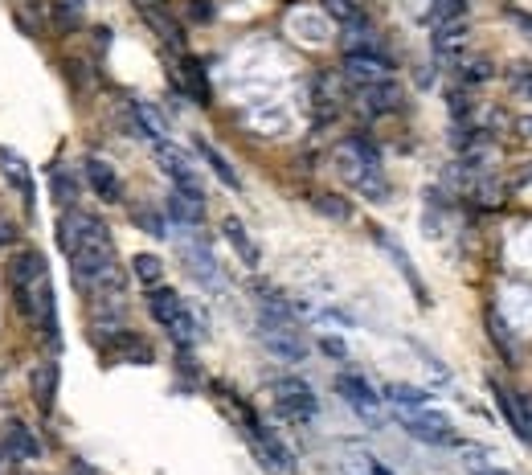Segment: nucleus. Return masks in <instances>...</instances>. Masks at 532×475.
<instances>
[{"label":"nucleus","instance_id":"nucleus-2","mask_svg":"<svg viewBox=\"0 0 532 475\" xmlns=\"http://www.w3.org/2000/svg\"><path fill=\"white\" fill-rule=\"evenodd\" d=\"M9 291H13V304L17 312L37 328V332H46L54 340V283H50V267H46V258H41V250L25 246L13 254V263H9Z\"/></svg>","mask_w":532,"mask_h":475},{"label":"nucleus","instance_id":"nucleus-25","mask_svg":"<svg viewBox=\"0 0 532 475\" xmlns=\"http://www.w3.org/2000/svg\"><path fill=\"white\" fill-rule=\"evenodd\" d=\"M393 410H414V406H430V394L426 390H414V385H385L381 394Z\"/></svg>","mask_w":532,"mask_h":475},{"label":"nucleus","instance_id":"nucleus-12","mask_svg":"<svg viewBox=\"0 0 532 475\" xmlns=\"http://www.w3.org/2000/svg\"><path fill=\"white\" fill-rule=\"evenodd\" d=\"M107 353L115 361H127V365H148L152 361V344L136 332H127V328H115L111 340H107Z\"/></svg>","mask_w":532,"mask_h":475},{"label":"nucleus","instance_id":"nucleus-39","mask_svg":"<svg viewBox=\"0 0 532 475\" xmlns=\"http://www.w3.org/2000/svg\"><path fill=\"white\" fill-rule=\"evenodd\" d=\"M9 242H13V226L0 222V246H9Z\"/></svg>","mask_w":532,"mask_h":475},{"label":"nucleus","instance_id":"nucleus-34","mask_svg":"<svg viewBox=\"0 0 532 475\" xmlns=\"http://www.w3.org/2000/svg\"><path fill=\"white\" fill-rule=\"evenodd\" d=\"M459 74H463L467 82H487V78H492V62H487V58L463 62V66H459Z\"/></svg>","mask_w":532,"mask_h":475},{"label":"nucleus","instance_id":"nucleus-1","mask_svg":"<svg viewBox=\"0 0 532 475\" xmlns=\"http://www.w3.org/2000/svg\"><path fill=\"white\" fill-rule=\"evenodd\" d=\"M62 246L70 254V271L74 283L95 299V304H111L123 295V267L111 242V230L103 218L86 209H66L62 213Z\"/></svg>","mask_w":532,"mask_h":475},{"label":"nucleus","instance_id":"nucleus-14","mask_svg":"<svg viewBox=\"0 0 532 475\" xmlns=\"http://www.w3.org/2000/svg\"><path fill=\"white\" fill-rule=\"evenodd\" d=\"M86 181H91V189L103 197V201H123V181H119V172L107 164V160H99V156H91L86 160Z\"/></svg>","mask_w":532,"mask_h":475},{"label":"nucleus","instance_id":"nucleus-29","mask_svg":"<svg viewBox=\"0 0 532 475\" xmlns=\"http://www.w3.org/2000/svg\"><path fill=\"white\" fill-rule=\"evenodd\" d=\"M312 205H316L320 213H328V218H336V222H348V218H352V205H348L344 197H336V193H316Z\"/></svg>","mask_w":532,"mask_h":475},{"label":"nucleus","instance_id":"nucleus-8","mask_svg":"<svg viewBox=\"0 0 532 475\" xmlns=\"http://www.w3.org/2000/svg\"><path fill=\"white\" fill-rule=\"evenodd\" d=\"M344 78L365 91V86H377V82H389L393 78V62L385 54H344Z\"/></svg>","mask_w":532,"mask_h":475},{"label":"nucleus","instance_id":"nucleus-33","mask_svg":"<svg viewBox=\"0 0 532 475\" xmlns=\"http://www.w3.org/2000/svg\"><path fill=\"white\" fill-rule=\"evenodd\" d=\"M316 95H320V103H324V107H320V119H332V115L340 111V99L332 95V78H328V74L316 82Z\"/></svg>","mask_w":532,"mask_h":475},{"label":"nucleus","instance_id":"nucleus-11","mask_svg":"<svg viewBox=\"0 0 532 475\" xmlns=\"http://www.w3.org/2000/svg\"><path fill=\"white\" fill-rule=\"evenodd\" d=\"M156 160H160V168L172 177V185H181V189H201L197 172H193V164H189V156H185L181 148H172L168 140H160V144H156Z\"/></svg>","mask_w":532,"mask_h":475},{"label":"nucleus","instance_id":"nucleus-35","mask_svg":"<svg viewBox=\"0 0 532 475\" xmlns=\"http://www.w3.org/2000/svg\"><path fill=\"white\" fill-rule=\"evenodd\" d=\"M136 222H140L148 234L164 238V218H160V213H152V209H136Z\"/></svg>","mask_w":532,"mask_h":475},{"label":"nucleus","instance_id":"nucleus-31","mask_svg":"<svg viewBox=\"0 0 532 475\" xmlns=\"http://www.w3.org/2000/svg\"><path fill=\"white\" fill-rule=\"evenodd\" d=\"M54 21H58V29H78V21H82V0H54Z\"/></svg>","mask_w":532,"mask_h":475},{"label":"nucleus","instance_id":"nucleus-30","mask_svg":"<svg viewBox=\"0 0 532 475\" xmlns=\"http://www.w3.org/2000/svg\"><path fill=\"white\" fill-rule=\"evenodd\" d=\"M0 160H5V172H9V177L17 181L21 197H25V201H33V181H29V172H25L21 156H13V152H0Z\"/></svg>","mask_w":532,"mask_h":475},{"label":"nucleus","instance_id":"nucleus-19","mask_svg":"<svg viewBox=\"0 0 532 475\" xmlns=\"http://www.w3.org/2000/svg\"><path fill=\"white\" fill-rule=\"evenodd\" d=\"M54 394H58V365L46 361V365H37V373H33V402L50 414L54 410Z\"/></svg>","mask_w":532,"mask_h":475},{"label":"nucleus","instance_id":"nucleus-13","mask_svg":"<svg viewBox=\"0 0 532 475\" xmlns=\"http://www.w3.org/2000/svg\"><path fill=\"white\" fill-rule=\"evenodd\" d=\"M168 209H172V218L181 222V226H201V222H205V193H201V189H181V185H172Z\"/></svg>","mask_w":532,"mask_h":475},{"label":"nucleus","instance_id":"nucleus-26","mask_svg":"<svg viewBox=\"0 0 532 475\" xmlns=\"http://www.w3.org/2000/svg\"><path fill=\"white\" fill-rule=\"evenodd\" d=\"M377 242H381V246H385V250H389L393 258H397V271H402V275L410 279V287L418 291V299H422V304H426V287H422V279L414 275V267H410V258H406V250H402V246H397V242H393L389 234H381V230H377Z\"/></svg>","mask_w":532,"mask_h":475},{"label":"nucleus","instance_id":"nucleus-21","mask_svg":"<svg viewBox=\"0 0 532 475\" xmlns=\"http://www.w3.org/2000/svg\"><path fill=\"white\" fill-rule=\"evenodd\" d=\"M131 115H136L140 136H148V140H156V144L168 136V123H164V115H160L152 103H131Z\"/></svg>","mask_w":532,"mask_h":475},{"label":"nucleus","instance_id":"nucleus-37","mask_svg":"<svg viewBox=\"0 0 532 475\" xmlns=\"http://www.w3.org/2000/svg\"><path fill=\"white\" fill-rule=\"evenodd\" d=\"M189 13H193L197 21H205V17H213V5H205V0H193V5H189Z\"/></svg>","mask_w":532,"mask_h":475},{"label":"nucleus","instance_id":"nucleus-6","mask_svg":"<svg viewBox=\"0 0 532 475\" xmlns=\"http://www.w3.org/2000/svg\"><path fill=\"white\" fill-rule=\"evenodd\" d=\"M258 340L266 344V353H275L279 361H307V340L299 336V328L291 324V316H271V312H262L258 320Z\"/></svg>","mask_w":532,"mask_h":475},{"label":"nucleus","instance_id":"nucleus-40","mask_svg":"<svg viewBox=\"0 0 532 475\" xmlns=\"http://www.w3.org/2000/svg\"><path fill=\"white\" fill-rule=\"evenodd\" d=\"M324 349H328L332 357H344V344H336V340H324Z\"/></svg>","mask_w":532,"mask_h":475},{"label":"nucleus","instance_id":"nucleus-24","mask_svg":"<svg viewBox=\"0 0 532 475\" xmlns=\"http://www.w3.org/2000/svg\"><path fill=\"white\" fill-rule=\"evenodd\" d=\"M467 46V25L463 21H455V25H438V33H434V50L442 54V58H459V50Z\"/></svg>","mask_w":532,"mask_h":475},{"label":"nucleus","instance_id":"nucleus-17","mask_svg":"<svg viewBox=\"0 0 532 475\" xmlns=\"http://www.w3.org/2000/svg\"><path fill=\"white\" fill-rule=\"evenodd\" d=\"M340 475H393L373 451H361V447H348L340 455Z\"/></svg>","mask_w":532,"mask_h":475},{"label":"nucleus","instance_id":"nucleus-20","mask_svg":"<svg viewBox=\"0 0 532 475\" xmlns=\"http://www.w3.org/2000/svg\"><path fill=\"white\" fill-rule=\"evenodd\" d=\"M221 230H226V238H230V246L238 250V258H242V263H246V267H258V263H262V254H258V246H254V238L246 234V226H242L238 218H226V222H221Z\"/></svg>","mask_w":532,"mask_h":475},{"label":"nucleus","instance_id":"nucleus-9","mask_svg":"<svg viewBox=\"0 0 532 475\" xmlns=\"http://www.w3.org/2000/svg\"><path fill=\"white\" fill-rule=\"evenodd\" d=\"M492 394H496V406H500L504 422L512 426V435L532 447V402L520 398V394H512V390H504L500 381H492Z\"/></svg>","mask_w":532,"mask_h":475},{"label":"nucleus","instance_id":"nucleus-22","mask_svg":"<svg viewBox=\"0 0 532 475\" xmlns=\"http://www.w3.org/2000/svg\"><path fill=\"white\" fill-rule=\"evenodd\" d=\"M197 152L205 156V164L213 168V177H217L221 185H226V189H242V181H238V172L230 168V160L221 156V152H217V148H213L209 140H197Z\"/></svg>","mask_w":532,"mask_h":475},{"label":"nucleus","instance_id":"nucleus-5","mask_svg":"<svg viewBox=\"0 0 532 475\" xmlns=\"http://www.w3.org/2000/svg\"><path fill=\"white\" fill-rule=\"evenodd\" d=\"M271 402H275L279 418L299 422V426L312 422V418L320 414V402H316L312 385H307L303 377H275V381H271Z\"/></svg>","mask_w":532,"mask_h":475},{"label":"nucleus","instance_id":"nucleus-38","mask_svg":"<svg viewBox=\"0 0 532 475\" xmlns=\"http://www.w3.org/2000/svg\"><path fill=\"white\" fill-rule=\"evenodd\" d=\"M508 17H512L516 25H524V29H528V37H532V17H528L524 9H508Z\"/></svg>","mask_w":532,"mask_h":475},{"label":"nucleus","instance_id":"nucleus-3","mask_svg":"<svg viewBox=\"0 0 532 475\" xmlns=\"http://www.w3.org/2000/svg\"><path fill=\"white\" fill-rule=\"evenodd\" d=\"M336 168H340V177L365 193L369 201H385L389 197V185H385V172H381V152L369 144V140H344L336 148Z\"/></svg>","mask_w":532,"mask_h":475},{"label":"nucleus","instance_id":"nucleus-28","mask_svg":"<svg viewBox=\"0 0 532 475\" xmlns=\"http://www.w3.org/2000/svg\"><path fill=\"white\" fill-rule=\"evenodd\" d=\"M463 17H467V0H434V9H430L434 25H455Z\"/></svg>","mask_w":532,"mask_h":475},{"label":"nucleus","instance_id":"nucleus-4","mask_svg":"<svg viewBox=\"0 0 532 475\" xmlns=\"http://www.w3.org/2000/svg\"><path fill=\"white\" fill-rule=\"evenodd\" d=\"M148 312H152V320L176 340V344H181V349H193V344H197V320H193V312H189V304H185V299L181 295H176L172 287H152L148 291Z\"/></svg>","mask_w":532,"mask_h":475},{"label":"nucleus","instance_id":"nucleus-32","mask_svg":"<svg viewBox=\"0 0 532 475\" xmlns=\"http://www.w3.org/2000/svg\"><path fill=\"white\" fill-rule=\"evenodd\" d=\"M136 279L148 283V287H156L164 279V263H160L156 254H136Z\"/></svg>","mask_w":532,"mask_h":475},{"label":"nucleus","instance_id":"nucleus-7","mask_svg":"<svg viewBox=\"0 0 532 475\" xmlns=\"http://www.w3.org/2000/svg\"><path fill=\"white\" fill-rule=\"evenodd\" d=\"M397 422H402L406 435H414L418 443H430V447H447L455 443V426L447 414H438L430 406H414V410H397Z\"/></svg>","mask_w":532,"mask_h":475},{"label":"nucleus","instance_id":"nucleus-18","mask_svg":"<svg viewBox=\"0 0 532 475\" xmlns=\"http://www.w3.org/2000/svg\"><path fill=\"white\" fill-rule=\"evenodd\" d=\"M361 99H365V111H373V115H385V111L402 107V91L393 86V78L389 82H377V86H365Z\"/></svg>","mask_w":532,"mask_h":475},{"label":"nucleus","instance_id":"nucleus-16","mask_svg":"<svg viewBox=\"0 0 532 475\" xmlns=\"http://www.w3.org/2000/svg\"><path fill=\"white\" fill-rule=\"evenodd\" d=\"M140 17L160 33V41L164 46H172V50H185V33H181V25H176L164 9H156V5H140Z\"/></svg>","mask_w":532,"mask_h":475},{"label":"nucleus","instance_id":"nucleus-36","mask_svg":"<svg viewBox=\"0 0 532 475\" xmlns=\"http://www.w3.org/2000/svg\"><path fill=\"white\" fill-rule=\"evenodd\" d=\"M512 86H516V91H520L524 99H532V66H528V62L512 70Z\"/></svg>","mask_w":532,"mask_h":475},{"label":"nucleus","instance_id":"nucleus-15","mask_svg":"<svg viewBox=\"0 0 532 475\" xmlns=\"http://www.w3.org/2000/svg\"><path fill=\"white\" fill-rule=\"evenodd\" d=\"M0 447H5L13 459H37L41 455V443L29 435V426L17 422V418H9L5 430H0Z\"/></svg>","mask_w":532,"mask_h":475},{"label":"nucleus","instance_id":"nucleus-27","mask_svg":"<svg viewBox=\"0 0 532 475\" xmlns=\"http://www.w3.org/2000/svg\"><path fill=\"white\" fill-rule=\"evenodd\" d=\"M181 74H185V86L193 91V99H197V103H209V82H205L201 62H197V58H185V62H181Z\"/></svg>","mask_w":532,"mask_h":475},{"label":"nucleus","instance_id":"nucleus-10","mask_svg":"<svg viewBox=\"0 0 532 475\" xmlns=\"http://www.w3.org/2000/svg\"><path fill=\"white\" fill-rule=\"evenodd\" d=\"M336 390H340V398L357 410L361 418H377V406H381V394H373V385L365 381V377H357V373H340L336 377Z\"/></svg>","mask_w":532,"mask_h":475},{"label":"nucleus","instance_id":"nucleus-23","mask_svg":"<svg viewBox=\"0 0 532 475\" xmlns=\"http://www.w3.org/2000/svg\"><path fill=\"white\" fill-rule=\"evenodd\" d=\"M185 258H189V271L201 279V283H221V275H217V267H213V254L201 246V242H185Z\"/></svg>","mask_w":532,"mask_h":475}]
</instances>
